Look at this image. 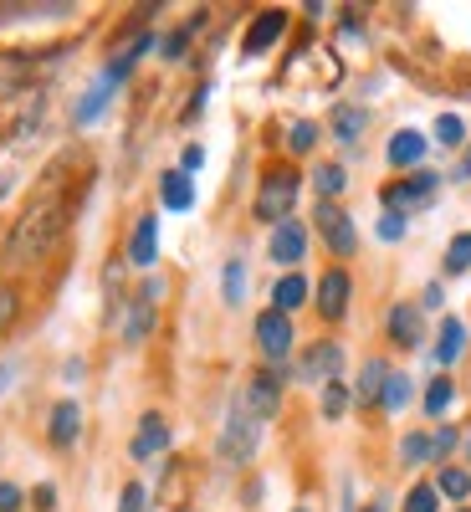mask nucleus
I'll use <instances>...</instances> for the list:
<instances>
[{
  "label": "nucleus",
  "instance_id": "a19ab883",
  "mask_svg": "<svg viewBox=\"0 0 471 512\" xmlns=\"http://www.w3.org/2000/svg\"><path fill=\"white\" fill-rule=\"evenodd\" d=\"M185 41H190V26H185V31H175V36L164 41V57H180V52H185Z\"/></svg>",
  "mask_w": 471,
  "mask_h": 512
},
{
  "label": "nucleus",
  "instance_id": "423d86ee",
  "mask_svg": "<svg viewBox=\"0 0 471 512\" xmlns=\"http://www.w3.org/2000/svg\"><path fill=\"white\" fill-rule=\"evenodd\" d=\"M256 349H262L267 359H287L292 354V318L267 308L262 318H256Z\"/></svg>",
  "mask_w": 471,
  "mask_h": 512
},
{
  "label": "nucleus",
  "instance_id": "4c0bfd02",
  "mask_svg": "<svg viewBox=\"0 0 471 512\" xmlns=\"http://www.w3.org/2000/svg\"><path fill=\"white\" fill-rule=\"evenodd\" d=\"M0 512H21V487L0 482Z\"/></svg>",
  "mask_w": 471,
  "mask_h": 512
},
{
  "label": "nucleus",
  "instance_id": "39448f33",
  "mask_svg": "<svg viewBox=\"0 0 471 512\" xmlns=\"http://www.w3.org/2000/svg\"><path fill=\"white\" fill-rule=\"evenodd\" d=\"M318 231H323L328 251H338V256H354V251H359V231H354L349 210L338 205V200H323V205H318Z\"/></svg>",
  "mask_w": 471,
  "mask_h": 512
},
{
  "label": "nucleus",
  "instance_id": "412c9836",
  "mask_svg": "<svg viewBox=\"0 0 471 512\" xmlns=\"http://www.w3.org/2000/svg\"><path fill=\"white\" fill-rule=\"evenodd\" d=\"M384 384H390V369H384L379 359H369L364 374H359V400H364V405H379V400H384Z\"/></svg>",
  "mask_w": 471,
  "mask_h": 512
},
{
  "label": "nucleus",
  "instance_id": "ddd939ff",
  "mask_svg": "<svg viewBox=\"0 0 471 512\" xmlns=\"http://www.w3.org/2000/svg\"><path fill=\"white\" fill-rule=\"evenodd\" d=\"M390 338H395L400 349H420V338H425L420 308H410V303H395V308H390Z\"/></svg>",
  "mask_w": 471,
  "mask_h": 512
},
{
  "label": "nucleus",
  "instance_id": "58836bf2",
  "mask_svg": "<svg viewBox=\"0 0 471 512\" xmlns=\"http://www.w3.org/2000/svg\"><path fill=\"white\" fill-rule=\"evenodd\" d=\"M31 502H36V512H52V507H57V487H36Z\"/></svg>",
  "mask_w": 471,
  "mask_h": 512
},
{
  "label": "nucleus",
  "instance_id": "49530a36",
  "mask_svg": "<svg viewBox=\"0 0 471 512\" xmlns=\"http://www.w3.org/2000/svg\"><path fill=\"white\" fill-rule=\"evenodd\" d=\"M461 512H471V507H461Z\"/></svg>",
  "mask_w": 471,
  "mask_h": 512
},
{
  "label": "nucleus",
  "instance_id": "f03ea898",
  "mask_svg": "<svg viewBox=\"0 0 471 512\" xmlns=\"http://www.w3.org/2000/svg\"><path fill=\"white\" fill-rule=\"evenodd\" d=\"M297 169H267V180H262V190H256V221H272V226H282V221H292L287 210L297 205Z\"/></svg>",
  "mask_w": 471,
  "mask_h": 512
},
{
  "label": "nucleus",
  "instance_id": "5701e85b",
  "mask_svg": "<svg viewBox=\"0 0 471 512\" xmlns=\"http://www.w3.org/2000/svg\"><path fill=\"white\" fill-rule=\"evenodd\" d=\"M313 185H318V195H323V200H333V195H344V185H349V175H344V164H318V169H313Z\"/></svg>",
  "mask_w": 471,
  "mask_h": 512
},
{
  "label": "nucleus",
  "instance_id": "a18cd8bd",
  "mask_svg": "<svg viewBox=\"0 0 471 512\" xmlns=\"http://www.w3.org/2000/svg\"><path fill=\"white\" fill-rule=\"evenodd\" d=\"M369 512H390V507H384V502H374V507H369Z\"/></svg>",
  "mask_w": 471,
  "mask_h": 512
},
{
  "label": "nucleus",
  "instance_id": "20e7f679",
  "mask_svg": "<svg viewBox=\"0 0 471 512\" xmlns=\"http://www.w3.org/2000/svg\"><path fill=\"white\" fill-rule=\"evenodd\" d=\"M292 374L308 379V384H333L338 374H344V349H338L333 338H318L313 349H303V359H297Z\"/></svg>",
  "mask_w": 471,
  "mask_h": 512
},
{
  "label": "nucleus",
  "instance_id": "bb28decb",
  "mask_svg": "<svg viewBox=\"0 0 471 512\" xmlns=\"http://www.w3.org/2000/svg\"><path fill=\"white\" fill-rule=\"evenodd\" d=\"M400 461H405V466L431 461V436H425V431H410V436L400 441Z\"/></svg>",
  "mask_w": 471,
  "mask_h": 512
},
{
  "label": "nucleus",
  "instance_id": "2f4dec72",
  "mask_svg": "<svg viewBox=\"0 0 471 512\" xmlns=\"http://www.w3.org/2000/svg\"><path fill=\"white\" fill-rule=\"evenodd\" d=\"M466 267H471V231H461L446 251V272H466Z\"/></svg>",
  "mask_w": 471,
  "mask_h": 512
},
{
  "label": "nucleus",
  "instance_id": "7c9ffc66",
  "mask_svg": "<svg viewBox=\"0 0 471 512\" xmlns=\"http://www.w3.org/2000/svg\"><path fill=\"white\" fill-rule=\"evenodd\" d=\"M405 400H410V379L390 369V384H384V400H379V405H384V410H400Z\"/></svg>",
  "mask_w": 471,
  "mask_h": 512
},
{
  "label": "nucleus",
  "instance_id": "f257e3e1",
  "mask_svg": "<svg viewBox=\"0 0 471 512\" xmlns=\"http://www.w3.org/2000/svg\"><path fill=\"white\" fill-rule=\"evenodd\" d=\"M62 231H67V210H62V195H57V185L47 190V195H36L26 210H21V221H16V231L6 236V267H36L41 256H47L57 241H62Z\"/></svg>",
  "mask_w": 471,
  "mask_h": 512
},
{
  "label": "nucleus",
  "instance_id": "c03bdc74",
  "mask_svg": "<svg viewBox=\"0 0 471 512\" xmlns=\"http://www.w3.org/2000/svg\"><path fill=\"white\" fill-rule=\"evenodd\" d=\"M11 190V175H0V195H6Z\"/></svg>",
  "mask_w": 471,
  "mask_h": 512
},
{
  "label": "nucleus",
  "instance_id": "393cba45",
  "mask_svg": "<svg viewBox=\"0 0 471 512\" xmlns=\"http://www.w3.org/2000/svg\"><path fill=\"white\" fill-rule=\"evenodd\" d=\"M359 128H364V108H338V113H333V134L344 139V144L359 139Z\"/></svg>",
  "mask_w": 471,
  "mask_h": 512
},
{
  "label": "nucleus",
  "instance_id": "c756f323",
  "mask_svg": "<svg viewBox=\"0 0 471 512\" xmlns=\"http://www.w3.org/2000/svg\"><path fill=\"white\" fill-rule=\"evenodd\" d=\"M241 297H246V262L236 256V262H226V303L236 308Z\"/></svg>",
  "mask_w": 471,
  "mask_h": 512
},
{
  "label": "nucleus",
  "instance_id": "1a4fd4ad",
  "mask_svg": "<svg viewBox=\"0 0 471 512\" xmlns=\"http://www.w3.org/2000/svg\"><path fill=\"white\" fill-rule=\"evenodd\" d=\"M431 195H436V175H415V180H400V185H384V210L405 216V210L425 205Z\"/></svg>",
  "mask_w": 471,
  "mask_h": 512
},
{
  "label": "nucleus",
  "instance_id": "c9c22d12",
  "mask_svg": "<svg viewBox=\"0 0 471 512\" xmlns=\"http://www.w3.org/2000/svg\"><path fill=\"white\" fill-rule=\"evenodd\" d=\"M400 236H405V216L384 210V216H379V241H400Z\"/></svg>",
  "mask_w": 471,
  "mask_h": 512
},
{
  "label": "nucleus",
  "instance_id": "4468645a",
  "mask_svg": "<svg viewBox=\"0 0 471 512\" xmlns=\"http://www.w3.org/2000/svg\"><path fill=\"white\" fill-rule=\"evenodd\" d=\"M282 31H287V11H267V16H256V21H251V31H246V57H262Z\"/></svg>",
  "mask_w": 471,
  "mask_h": 512
},
{
  "label": "nucleus",
  "instance_id": "7ed1b4c3",
  "mask_svg": "<svg viewBox=\"0 0 471 512\" xmlns=\"http://www.w3.org/2000/svg\"><path fill=\"white\" fill-rule=\"evenodd\" d=\"M256 441H262V420H256L246 405H236V410L226 415V431H221V456H226L231 466H246V461L256 456Z\"/></svg>",
  "mask_w": 471,
  "mask_h": 512
},
{
  "label": "nucleus",
  "instance_id": "dca6fc26",
  "mask_svg": "<svg viewBox=\"0 0 471 512\" xmlns=\"http://www.w3.org/2000/svg\"><path fill=\"white\" fill-rule=\"evenodd\" d=\"M159 195H164V210H190V205H195V185H190L185 169H164Z\"/></svg>",
  "mask_w": 471,
  "mask_h": 512
},
{
  "label": "nucleus",
  "instance_id": "6e6552de",
  "mask_svg": "<svg viewBox=\"0 0 471 512\" xmlns=\"http://www.w3.org/2000/svg\"><path fill=\"white\" fill-rule=\"evenodd\" d=\"M159 282H144L139 292H134V303H128V318H123V338L128 344H139V338L154 328V303H159Z\"/></svg>",
  "mask_w": 471,
  "mask_h": 512
},
{
  "label": "nucleus",
  "instance_id": "72a5a7b5",
  "mask_svg": "<svg viewBox=\"0 0 471 512\" xmlns=\"http://www.w3.org/2000/svg\"><path fill=\"white\" fill-rule=\"evenodd\" d=\"M436 139H441V144H461V139H466V128H461L456 113H441V118H436Z\"/></svg>",
  "mask_w": 471,
  "mask_h": 512
},
{
  "label": "nucleus",
  "instance_id": "a211bd4d",
  "mask_svg": "<svg viewBox=\"0 0 471 512\" xmlns=\"http://www.w3.org/2000/svg\"><path fill=\"white\" fill-rule=\"evenodd\" d=\"M303 303H308V277L287 272V277L272 287V308H277V313H292V308H303Z\"/></svg>",
  "mask_w": 471,
  "mask_h": 512
},
{
  "label": "nucleus",
  "instance_id": "f3484780",
  "mask_svg": "<svg viewBox=\"0 0 471 512\" xmlns=\"http://www.w3.org/2000/svg\"><path fill=\"white\" fill-rule=\"evenodd\" d=\"M425 159V134H415V128H400V134L390 139V164L395 169H410Z\"/></svg>",
  "mask_w": 471,
  "mask_h": 512
},
{
  "label": "nucleus",
  "instance_id": "473e14b6",
  "mask_svg": "<svg viewBox=\"0 0 471 512\" xmlns=\"http://www.w3.org/2000/svg\"><path fill=\"white\" fill-rule=\"evenodd\" d=\"M287 139H292L297 154H308V149L318 144V123H308V118H303V123H292V134H287Z\"/></svg>",
  "mask_w": 471,
  "mask_h": 512
},
{
  "label": "nucleus",
  "instance_id": "b1692460",
  "mask_svg": "<svg viewBox=\"0 0 471 512\" xmlns=\"http://www.w3.org/2000/svg\"><path fill=\"white\" fill-rule=\"evenodd\" d=\"M108 98H113V82L103 77V82H98V88H93L88 98H82V103H77V123H93V118H98V113L108 108Z\"/></svg>",
  "mask_w": 471,
  "mask_h": 512
},
{
  "label": "nucleus",
  "instance_id": "a878e982",
  "mask_svg": "<svg viewBox=\"0 0 471 512\" xmlns=\"http://www.w3.org/2000/svg\"><path fill=\"white\" fill-rule=\"evenodd\" d=\"M354 405V395L344 390V379H333V384H323V415L328 420H338V415H344Z\"/></svg>",
  "mask_w": 471,
  "mask_h": 512
},
{
  "label": "nucleus",
  "instance_id": "ea45409f",
  "mask_svg": "<svg viewBox=\"0 0 471 512\" xmlns=\"http://www.w3.org/2000/svg\"><path fill=\"white\" fill-rule=\"evenodd\" d=\"M446 451H456V431H436L431 436V456H446Z\"/></svg>",
  "mask_w": 471,
  "mask_h": 512
},
{
  "label": "nucleus",
  "instance_id": "0eeeda50",
  "mask_svg": "<svg viewBox=\"0 0 471 512\" xmlns=\"http://www.w3.org/2000/svg\"><path fill=\"white\" fill-rule=\"evenodd\" d=\"M241 405L256 415V420H272L277 415V405H282V374L277 369H267V374H256L251 384H246V395H241Z\"/></svg>",
  "mask_w": 471,
  "mask_h": 512
},
{
  "label": "nucleus",
  "instance_id": "37998d69",
  "mask_svg": "<svg viewBox=\"0 0 471 512\" xmlns=\"http://www.w3.org/2000/svg\"><path fill=\"white\" fill-rule=\"evenodd\" d=\"M456 180H471V154H466V159L456 164Z\"/></svg>",
  "mask_w": 471,
  "mask_h": 512
},
{
  "label": "nucleus",
  "instance_id": "c85d7f7f",
  "mask_svg": "<svg viewBox=\"0 0 471 512\" xmlns=\"http://www.w3.org/2000/svg\"><path fill=\"white\" fill-rule=\"evenodd\" d=\"M436 507H441V492H436L431 482L410 487V497H405V512H436Z\"/></svg>",
  "mask_w": 471,
  "mask_h": 512
},
{
  "label": "nucleus",
  "instance_id": "9b49d317",
  "mask_svg": "<svg viewBox=\"0 0 471 512\" xmlns=\"http://www.w3.org/2000/svg\"><path fill=\"white\" fill-rule=\"evenodd\" d=\"M303 256H308V226H303V221H282V226L272 231V262L297 267Z\"/></svg>",
  "mask_w": 471,
  "mask_h": 512
},
{
  "label": "nucleus",
  "instance_id": "4be33fe9",
  "mask_svg": "<svg viewBox=\"0 0 471 512\" xmlns=\"http://www.w3.org/2000/svg\"><path fill=\"white\" fill-rule=\"evenodd\" d=\"M436 492H441V497L466 502V497H471V472H466V466H446V472L436 477Z\"/></svg>",
  "mask_w": 471,
  "mask_h": 512
},
{
  "label": "nucleus",
  "instance_id": "f704fd0d",
  "mask_svg": "<svg viewBox=\"0 0 471 512\" xmlns=\"http://www.w3.org/2000/svg\"><path fill=\"white\" fill-rule=\"evenodd\" d=\"M144 507H149V492H144L139 482H128L123 497H118V512H144Z\"/></svg>",
  "mask_w": 471,
  "mask_h": 512
},
{
  "label": "nucleus",
  "instance_id": "cd10ccee",
  "mask_svg": "<svg viewBox=\"0 0 471 512\" xmlns=\"http://www.w3.org/2000/svg\"><path fill=\"white\" fill-rule=\"evenodd\" d=\"M446 405H451V379L436 374L431 390H425V415H446Z\"/></svg>",
  "mask_w": 471,
  "mask_h": 512
},
{
  "label": "nucleus",
  "instance_id": "f8f14e48",
  "mask_svg": "<svg viewBox=\"0 0 471 512\" xmlns=\"http://www.w3.org/2000/svg\"><path fill=\"white\" fill-rule=\"evenodd\" d=\"M169 446V425H164V415H144V425H139V436H134V446H128V456L134 461H154L159 451Z\"/></svg>",
  "mask_w": 471,
  "mask_h": 512
},
{
  "label": "nucleus",
  "instance_id": "e433bc0d",
  "mask_svg": "<svg viewBox=\"0 0 471 512\" xmlns=\"http://www.w3.org/2000/svg\"><path fill=\"white\" fill-rule=\"evenodd\" d=\"M16 323V292L6 287V282H0V333H6Z\"/></svg>",
  "mask_w": 471,
  "mask_h": 512
},
{
  "label": "nucleus",
  "instance_id": "9d476101",
  "mask_svg": "<svg viewBox=\"0 0 471 512\" xmlns=\"http://www.w3.org/2000/svg\"><path fill=\"white\" fill-rule=\"evenodd\" d=\"M349 292H354V282H349L344 267L323 272V282H318V313H323L328 323H338V318H344V308H349Z\"/></svg>",
  "mask_w": 471,
  "mask_h": 512
},
{
  "label": "nucleus",
  "instance_id": "6ab92c4d",
  "mask_svg": "<svg viewBox=\"0 0 471 512\" xmlns=\"http://www.w3.org/2000/svg\"><path fill=\"white\" fill-rule=\"evenodd\" d=\"M77 431H82V410H77L72 400H62V405L52 410V441H57V446H72Z\"/></svg>",
  "mask_w": 471,
  "mask_h": 512
},
{
  "label": "nucleus",
  "instance_id": "2eb2a0df",
  "mask_svg": "<svg viewBox=\"0 0 471 512\" xmlns=\"http://www.w3.org/2000/svg\"><path fill=\"white\" fill-rule=\"evenodd\" d=\"M154 256H159V226H154V216H144L134 226V241H128V262H134V267H154Z\"/></svg>",
  "mask_w": 471,
  "mask_h": 512
},
{
  "label": "nucleus",
  "instance_id": "aec40b11",
  "mask_svg": "<svg viewBox=\"0 0 471 512\" xmlns=\"http://www.w3.org/2000/svg\"><path fill=\"white\" fill-rule=\"evenodd\" d=\"M466 349V323L461 318H446L441 323V344H436V364H456Z\"/></svg>",
  "mask_w": 471,
  "mask_h": 512
},
{
  "label": "nucleus",
  "instance_id": "79ce46f5",
  "mask_svg": "<svg viewBox=\"0 0 471 512\" xmlns=\"http://www.w3.org/2000/svg\"><path fill=\"white\" fill-rule=\"evenodd\" d=\"M200 164H205V149H200V144H190V149H185V175H195Z\"/></svg>",
  "mask_w": 471,
  "mask_h": 512
}]
</instances>
